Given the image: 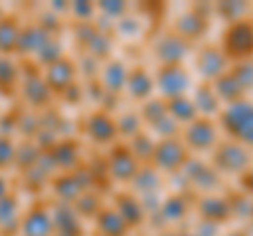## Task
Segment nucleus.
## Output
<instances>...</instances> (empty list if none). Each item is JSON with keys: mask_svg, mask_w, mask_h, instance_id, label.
Returning <instances> with one entry per match:
<instances>
[{"mask_svg": "<svg viewBox=\"0 0 253 236\" xmlns=\"http://www.w3.org/2000/svg\"><path fill=\"white\" fill-rule=\"evenodd\" d=\"M217 46L226 55L228 64L253 59V15L239 19L221 30Z\"/></svg>", "mask_w": 253, "mask_h": 236, "instance_id": "7ed1b4c3", "label": "nucleus"}, {"mask_svg": "<svg viewBox=\"0 0 253 236\" xmlns=\"http://www.w3.org/2000/svg\"><path fill=\"white\" fill-rule=\"evenodd\" d=\"M175 236H196V234H194L192 230H177Z\"/></svg>", "mask_w": 253, "mask_h": 236, "instance_id": "79ce46f5", "label": "nucleus"}, {"mask_svg": "<svg viewBox=\"0 0 253 236\" xmlns=\"http://www.w3.org/2000/svg\"><path fill=\"white\" fill-rule=\"evenodd\" d=\"M221 236H251L245 228H232V230H226V232H221Z\"/></svg>", "mask_w": 253, "mask_h": 236, "instance_id": "ea45409f", "label": "nucleus"}, {"mask_svg": "<svg viewBox=\"0 0 253 236\" xmlns=\"http://www.w3.org/2000/svg\"><path fill=\"white\" fill-rule=\"evenodd\" d=\"M251 222H253V213H251Z\"/></svg>", "mask_w": 253, "mask_h": 236, "instance_id": "37998d69", "label": "nucleus"}, {"mask_svg": "<svg viewBox=\"0 0 253 236\" xmlns=\"http://www.w3.org/2000/svg\"><path fill=\"white\" fill-rule=\"evenodd\" d=\"M53 215L42 204H36L34 209H30V213L23 219V236H53Z\"/></svg>", "mask_w": 253, "mask_h": 236, "instance_id": "aec40b11", "label": "nucleus"}, {"mask_svg": "<svg viewBox=\"0 0 253 236\" xmlns=\"http://www.w3.org/2000/svg\"><path fill=\"white\" fill-rule=\"evenodd\" d=\"M209 164L221 177H239L253 164V152L239 141L221 137L209 152Z\"/></svg>", "mask_w": 253, "mask_h": 236, "instance_id": "f03ea898", "label": "nucleus"}, {"mask_svg": "<svg viewBox=\"0 0 253 236\" xmlns=\"http://www.w3.org/2000/svg\"><path fill=\"white\" fill-rule=\"evenodd\" d=\"M192 70L199 76V80L203 82H213L221 74H226L230 70L226 55L221 53V49L213 42H201L199 46H194L192 53Z\"/></svg>", "mask_w": 253, "mask_h": 236, "instance_id": "1a4fd4ad", "label": "nucleus"}, {"mask_svg": "<svg viewBox=\"0 0 253 236\" xmlns=\"http://www.w3.org/2000/svg\"><path fill=\"white\" fill-rule=\"evenodd\" d=\"M211 13H213L211 4H194L188 11L175 15L169 30L175 32L179 38H184L186 42L196 46L205 40V36L211 30Z\"/></svg>", "mask_w": 253, "mask_h": 236, "instance_id": "20e7f679", "label": "nucleus"}, {"mask_svg": "<svg viewBox=\"0 0 253 236\" xmlns=\"http://www.w3.org/2000/svg\"><path fill=\"white\" fill-rule=\"evenodd\" d=\"M224 196H226L228 204H230L232 219H245V217L251 219V213H253V198H249L247 194H243L239 188H236V190L224 192Z\"/></svg>", "mask_w": 253, "mask_h": 236, "instance_id": "cd10ccee", "label": "nucleus"}, {"mask_svg": "<svg viewBox=\"0 0 253 236\" xmlns=\"http://www.w3.org/2000/svg\"><path fill=\"white\" fill-rule=\"evenodd\" d=\"M215 120L228 139L239 141L253 152V99L245 97L232 106H226Z\"/></svg>", "mask_w": 253, "mask_h": 236, "instance_id": "f257e3e1", "label": "nucleus"}, {"mask_svg": "<svg viewBox=\"0 0 253 236\" xmlns=\"http://www.w3.org/2000/svg\"><path fill=\"white\" fill-rule=\"evenodd\" d=\"M84 133L93 144L97 146H114L118 141V129H116V118L106 110L89 114L84 122Z\"/></svg>", "mask_w": 253, "mask_h": 236, "instance_id": "ddd939ff", "label": "nucleus"}, {"mask_svg": "<svg viewBox=\"0 0 253 236\" xmlns=\"http://www.w3.org/2000/svg\"><path fill=\"white\" fill-rule=\"evenodd\" d=\"M74 78H76V66L70 59L61 57L59 61L49 66L44 82L51 91H68L74 84Z\"/></svg>", "mask_w": 253, "mask_h": 236, "instance_id": "6ab92c4d", "label": "nucleus"}, {"mask_svg": "<svg viewBox=\"0 0 253 236\" xmlns=\"http://www.w3.org/2000/svg\"><path fill=\"white\" fill-rule=\"evenodd\" d=\"M114 209L123 217V222L126 224L129 230H135V228H139L148 219L144 204H141V200L133 192H118L114 196Z\"/></svg>", "mask_w": 253, "mask_h": 236, "instance_id": "2eb2a0df", "label": "nucleus"}, {"mask_svg": "<svg viewBox=\"0 0 253 236\" xmlns=\"http://www.w3.org/2000/svg\"><path fill=\"white\" fill-rule=\"evenodd\" d=\"M97 236H101V234H97Z\"/></svg>", "mask_w": 253, "mask_h": 236, "instance_id": "c03bdc74", "label": "nucleus"}, {"mask_svg": "<svg viewBox=\"0 0 253 236\" xmlns=\"http://www.w3.org/2000/svg\"><path fill=\"white\" fill-rule=\"evenodd\" d=\"M125 144L129 146L131 154L135 156L139 164H150V160H152V154H154V148H156V137L148 129L137 133L135 137H131L129 141H125Z\"/></svg>", "mask_w": 253, "mask_h": 236, "instance_id": "393cba45", "label": "nucleus"}, {"mask_svg": "<svg viewBox=\"0 0 253 236\" xmlns=\"http://www.w3.org/2000/svg\"><path fill=\"white\" fill-rule=\"evenodd\" d=\"M177 230H173V228H163V230H158L154 236H175Z\"/></svg>", "mask_w": 253, "mask_h": 236, "instance_id": "a19ab883", "label": "nucleus"}, {"mask_svg": "<svg viewBox=\"0 0 253 236\" xmlns=\"http://www.w3.org/2000/svg\"><path fill=\"white\" fill-rule=\"evenodd\" d=\"M53 160L57 167L70 171L78 162V144H74V141H61V144L55 148Z\"/></svg>", "mask_w": 253, "mask_h": 236, "instance_id": "c756f323", "label": "nucleus"}, {"mask_svg": "<svg viewBox=\"0 0 253 236\" xmlns=\"http://www.w3.org/2000/svg\"><path fill=\"white\" fill-rule=\"evenodd\" d=\"M72 11H74V15L83 23H89V19H93V15L97 13V6L91 4V2H74L72 4Z\"/></svg>", "mask_w": 253, "mask_h": 236, "instance_id": "e433bc0d", "label": "nucleus"}, {"mask_svg": "<svg viewBox=\"0 0 253 236\" xmlns=\"http://www.w3.org/2000/svg\"><path fill=\"white\" fill-rule=\"evenodd\" d=\"M13 158V146L9 139H0V164H6Z\"/></svg>", "mask_w": 253, "mask_h": 236, "instance_id": "58836bf2", "label": "nucleus"}, {"mask_svg": "<svg viewBox=\"0 0 253 236\" xmlns=\"http://www.w3.org/2000/svg\"><path fill=\"white\" fill-rule=\"evenodd\" d=\"M190 99H192L199 116H205V118H217L219 112L224 110V106L219 104V99L215 95V91H213L211 82H203V80L194 82L192 91H190Z\"/></svg>", "mask_w": 253, "mask_h": 236, "instance_id": "f3484780", "label": "nucleus"}, {"mask_svg": "<svg viewBox=\"0 0 253 236\" xmlns=\"http://www.w3.org/2000/svg\"><path fill=\"white\" fill-rule=\"evenodd\" d=\"M154 76L148 72V68L144 64H135L129 68V74H126V86L125 93L129 95L131 101H137V104H144L146 99L154 97Z\"/></svg>", "mask_w": 253, "mask_h": 236, "instance_id": "4468645a", "label": "nucleus"}, {"mask_svg": "<svg viewBox=\"0 0 253 236\" xmlns=\"http://www.w3.org/2000/svg\"><path fill=\"white\" fill-rule=\"evenodd\" d=\"M190 158H192V154L188 152V148L184 146V141L179 137L156 139V148H154L150 164L161 175H179Z\"/></svg>", "mask_w": 253, "mask_h": 236, "instance_id": "0eeeda50", "label": "nucleus"}, {"mask_svg": "<svg viewBox=\"0 0 253 236\" xmlns=\"http://www.w3.org/2000/svg\"><path fill=\"white\" fill-rule=\"evenodd\" d=\"M194 213L199 219L205 222L217 224V226H226L228 222H232V213H230V204H228L224 194H199L194 196V204H192Z\"/></svg>", "mask_w": 253, "mask_h": 236, "instance_id": "f8f14e48", "label": "nucleus"}, {"mask_svg": "<svg viewBox=\"0 0 253 236\" xmlns=\"http://www.w3.org/2000/svg\"><path fill=\"white\" fill-rule=\"evenodd\" d=\"M126 74H129V66L121 59H108L99 72L101 89L108 95H123L126 86Z\"/></svg>", "mask_w": 253, "mask_h": 236, "instance_id": "a211bd4d", "label": "nucleus"}, {"mask_svg": "<svg viewBox=\"0 0 253 236\" xmlns=\"http://www.w3.org/2000/svg\"><path fill=\"white\" fill-rule=\"evenodd\" d=\"M141 30H144V23H141V19L133 17V15H125L123 19L116 21V32L125 38H137Z\"/></svg>", "mask_w": 253, "mask_h": 236, "instance_id": "72a5a7b5", "label": "nucleus"}, {"mask_svg": "<svg viewBox=\"0 0 253 236\" xmlns=\"http://www.w3.org/2000/svg\"><path fill=\"white\" fill-rule=\"evenodd\" d=\"M86 49H89V55L93 59H106L108 61V55L112 51V40L106 32H95L91 36V40L86 42Z\"/></svg>", "mask_w": 253, "mask_h": 236, "instance_id": "2f4dec72", "label": "nucleus"}, {"mask_svg": "<svg viewBox=\"0 0 253 236\" xmlns=\"http://www.w3.org/2000/svg\"><path fill=\"white\" fill-rule=\"evenodd\" d=\"M230 74L234 76V80L239 82V86L245 91V95L253 93V59L230 64Z\"/></svg>", "mask_w": 253, "mask_h": 236, "instance_id": "7c9ffc66", "label": "nucleus"}, {"mask_svg": "<svg viewBox=\"0 0 253 236\" xmlns=\"http://www.w3.org/2000/svg\"><path fill=\"white\" fill-rule=\"evenodd\" d=\"M106 167H108V175L112 177L116 184H131L141 164L137 162L135 156L131 154L129 146L123 144V141H116V144L110 148Z\"/></svg>", "mask_w": 253, "mask_h": 236, "instance_id": "9b49d317", "label": "nucleus"}, {"mask_svg": "<svg viewBox=\"0 0 253 236\" xmlns=\"http://www.w3.org/2000/svg\"><path fill=\"white\" fill-rule=\"evenodd\" d=\"M236 184H239V190L243 194H247L249 198H253V164L243 173V175L236 177Z\"/></svg>", "mask_w": 253, "mask_h": 236, "instance_id": "4c0bfd02", "label": "nucleus"}, {"mask_svg": "<svg viewBox=\"0 0 253 236\" xmlns=\"http://www.w3.org/2000/svg\"><path fill=\"white\" fill-rule=\"evenodd\" d=\"M116 129H118V137H125L129 141L131 137H135L137 133L144 131V122H141L137 112L129 110V112H123L116 118Z\"/></svg>", "mask_w": 253, "mask_h": 236, "instance_id": "c85d7f7f", "label": "nucleus"}, {"mask_svg": "<svg viewBox=\"0 0 253 236\" xmlns=\"http://www.w3.org/2000/svg\"><path fill=\"white\" fill-rule=\"evenodd\" d=\"M156 139H171V137H179L181 135V127L173 120V118L167 114L165 118H161L156 124H152V127L148 129Z\"/></svg>", "mask_w": 253, "mask_h": 236, "instance_id": "473e14b6", "label": "nucleus"}, {"mask_svg": "<svg viewBox=\"0 0 253 236\" xmlns=\"http://www.w3.org/2000/svg\"><path fill=\"white\" fill-rule=\"evenodd\" d=\"M167 114L179 124V127H186V124H190L192 120L199 118V112H196L190 95H179V97L167 99Z\"/></svg>", "mask_w": 253, "mask_h": 236, "instance_id": "b1692460", "label": "nucleus"}, {"mask_svg": "<svg viewBox=\"0 0 253 236\" xmlns=\"http://www.w3.org/2000/svg\"><path fill=\"white\" fill-rule=\"evenodd\" d=\"M190 211H192V202H190L188 194L186 192H173L161 200V207H158L156 215H161L163 222H167V228H171L173 224L184 222Z\"/></svg>", "mask_w": 253, "mask_h": 236, "instance_id": "dca6fc26", "label": "nucleus"}, {"mask_svg": "<svg viewBox=\"0 0 253 236\" xmlns=\"http://www.w3.org/2000/svg\"><path fill=\"white\" fill-rule=\"evenodd\" d=\"M213 13L219 15V17L226 21V26H228V23H234V21H239V19L251 17L253 6L249 2L232 0V2H217V4H213Z\"/></svg>", "mask_w": 253, "mask_h": 236, "instance_id": "a878e982", "label": "nucleus"}, {"mask_svg": "<svg viewBox=\"0 0 253 236\" xmlns=\"http://www.w3.org/2000/svg\"><path fill=\"white\" fill-rule=\"evenodd\" d=\"M150 53L156 59L158 66H175L186 64V59L194 53V44L186 42L171 30H161L152 40H150Z\"/></svg>", "mask_w": 253, "mask_h": 236, "instance_id": "423d86ee", "label": "nucleus"}, {"mask_svg": "<svg viewBox=\"0 0 253 236\" xmlns=\"http://www.w3.org/2000/svg\"><path fill=\"white\" fill-rule=\"evenodd\" d=\"M139 118L144 122V129H150L152 124H156L161 118L167 116V101L163 97H150L144 104H139Z\"/></svg>", "mask_w": 253, "mask_h": 236, "instance_id": "bb28decb", "label": "nucleus"}, {"mask_svg": "<svg viewBox=\"0 0 253 236\" xmlns=\"http://www.w3.org/2000/svg\"><path fill=\"white\" fill-rule=\"evenodd\" d=\"M211 86H213V91H215L219 104L224 108L232 106V104H236V101H241V99L247 97V95H245V91L239 86V82L234 80V76L230 74V70H228L226 74H221L219 78H215V80L211 82Z\"/></svg>", "mask_w": 253, "mask_h": 236, "instance_id": "4be33fe9", "label": "nucleus"}, {"mask_svg": "<svg viewBox=\"0 0 253 236\" xmlns=\"http://www.w3.org/2000/svg\"><path fill=\"white\" fill-rule=\"evenodd\" d=\"M179 139L184 141V146L188 148L190 154H209L213 148L217 146L219 137V127L215 118H205L199 116L196 120H192L186 127H181Z\"/></svg>", "mask_w": 253, "mask_h": 236, "instance_id": "6e6552de", "label": "nucleus"}, {"mask_svg": "<svg viewBox=\"0 0 253 236\" xmlns=\"http://www.w3.org/2000/svg\"><path fill=\"white\" fill-rule=\"evenodd\" d=\"M97 230L101 236H126L129 228L123 222V217L116 213L114 207H101L97 215Z\"/></svg>", "mask_w": 253, "mask_h": 236, "instance_id": "5701e85b", "label": "nucleus"}, {"mask_svg": "<svg viewBox=\"0 0 253 236\" xmlns=\"http://www.w3.org/2000/svg\"><path fill=\"white\" fill-rule=\"evenodd\" d=\"M152 76L158 97H163L165 101L179 95H190V91L194 86V74L186 64L156 66V72Z\"/></svg>", "mask_w": 253, "mask_h": 236, "instance_id": "39448f33", "label": "nucleus"}, {"mask_svg": "<svg viewBox=\"0 0 253 236\" xmlns=\"http://www.w3.org/2000/svg\"><path fill=\"white\" fill-rule=\"evenodd\" d=\"M192 232L196 236H221V232H224V226H217V224L205 222V219H199V222L194 224Z\"/></svg>", "mask_w": 253, "mask_h": 236, "instance_id": "c9c22d12", "label": "nucleus"}, {"mask_svg": "<svg viewBox=\"0 0 253 236\" xmlns=\"http://www.w3.org/2000/svg\"><path fill=\"white\" fill-rule=\"evenodd\" d=\"M186 179V186L192 188V192L199 194H215L224 186V177L213 171L209 162H203L199 158H190L188 164L181 171Z\"/></svg>", "mask_w": 253, "mask_h": 236, "instance_id": "9d476101", "label": "nucleus"}, {"mask_svg": "<svg viewBox=\"0 0 253 236\" xmlns=\"http://www.w3.org/2000/svg\"><path fill=\"white\" fill-rule=\"evenodd\" d=\"M131 188H133V194L135 196L161 194V190H163V175L152 167V164H141L137 175L133 177Z\"/></svg>", "mask_w": 253, "mask_h": 236, "instance_id": "412c9836", "label": "nucleus"}, {"mask_svg": "<svg viewBox=\"0 0 253 236\" xmlns=\"http://www.w3.org/2000/svg\"><path fill=\"white\" fill-rule=\"evenodd\" d=\"M97 11L104 15V17H110V19L118 21V19H123L125 15H129V4L118 2V0H112V2H99Z\"/></svg>", "mask_w": 253, "mask_h": 236, "instance_id": "f704fd0d", "label": "nucleus"}]
</instances>
